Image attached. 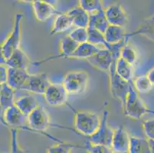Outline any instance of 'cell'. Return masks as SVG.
<instances>
[{
  "label": "cell",
  "instance_id": "31",
  "mask_svg": "<svg viewBox=\"0 0 154 153\" xmlns=\"http://www.w3.org/2000/svg\"><path fill=\"white\" fill-rule=\"evenodd\" d=\"M11 153H26L19 145L16 129H11Z\"/></svg>",
  "mask_w": 154,
  "mask_h": 153
},
{
  "label": "cell",
  "instance_id": "18",
  "mask_svg": "<svg viewBox=\"0 0 154 153\" xmlns=\"http://www.w3.org/2000/svg\"><path fill=\"white\" fill-rule=\"evenodd\" d=\"M15 105L26 116H29L36 108L38 107L36 98L31 94L21 96L15 101Z\"/></svg>",
  "mask_w": 154,
  "mask_h": 153
},
{
  "label": "cell",
  "instance_id": "32",
  "mask_svg": "<svg viewBox=\"0 0 154 153\" xmlns=\"http://www.w3.org/2000/svg\"><path fill=\"white\" fill-rule=\"evenodd\" d=\"M85 144L86 145H85V148L88 153H113L111 148L110 147L100 145H94L88 141L86 142Z\"/></svg>",
  "mask_w": 154,
  "mask_h": 153
},
{
  "label": "cell",
  "instance_id": "12",
  "mask_svg": "<svg viewBox=\"0 0 154 153\" xmlns=\"http://www.w3.org/2000/svg\"><path fill=\"white\" fill-rule=\"evenodd\" d=\"M130 136L123 126L113 130L111 149L113 153H128Z\"/></svg>",
  "mask_w": 154,
  "mask_h": 153
},
{
  "label": "cell",
  "instance_id": "13",
  "mask_svg": "<svg viewBox=\"0 0 154 153\" xmlns=\"http://www.w3.org/2000/svg\"><path fill=\"white\" fill-rule=\"evenodd\" d=\"M35 16L39 22H45L53 15H59L55 7L51 3L42 0H35L32 2Z\"/></svg>",
  "mask_w": 154,
  "mask_h": 153
},
{
  "label": "cell",
  "instance_id": "10",
  "mask_svg": "<svg viewBox=\"0 0 154 153\" xmlns=\"http://www.w3.org/2000/svg\"><path fill=\"white\" fill-rule=\"evenodd\" d=\"M68 96V92L62 84H51L45 93L44 98L46 103L50 106H60L67 103Z\"/></svg>",
  "mask_w": 154,
  "mask_h": 153
},
{
  "label": "cell",
  "instance_id": "3",
  "mask_svg": "<svg viewBox=\"0 0 154 153\" xmlns=\"http://www.w3.org/2000/svg\"><path fill=\"white\" fill-rule=\"evenodd\" d=\"M51 123L50 122V118L45 109L42 106H38L36 108L34 111L32 112L28 116V126L32 130V132H37L38 133H42L44 136L49 137L54 141L61 142V140L54 138L50 134L46 133V130L49 127H51Z\"/></svg>",
  "mask_w": 154,
  "mask_h": 153
},
{
  "label": "cell",
  "instance_id": "29",
  "mask_svg": "<svg viewBox=\"0 0 154 153\" xmlns=\"http://www.w3.org/2000/svg\"><path fill=\"white\" fill-rule=\"evenodd\" d=\"M134 87L136 91L139 92L140 93H146L150 91L153 86L149 82L146 75H143L136 78L134 83Z\"/></svg>",
  "mask_w": 154,
  "mask_h": 153
},
{
  "label": "cell",
  "instance_id": "36",
  "mask_svg": "<svg viewBox=\"0 0 154 153\" xmlns=\"http://www.w3.org/2000/svg\"><path fill=\"white\" fill-rule=\"evenodd\" d=\"M0 65H6V58L2 52V44H0Z\"/></svg>",
  "mask_w": 154,
  "mask_h": 153
},
{
  "label": "cell",
  "instance_id": "17",
  "mask_svg": "<svg viewBox=\"0 0 154 153\" xmlns=\"http://www.w3.org/2000/svg\"><path fill=\"white\" fill-rule=\"evenodd\" d=\"M103 35L106 41L110 44H118L126 39H130L127 37V33H126L124 28L114 25H109Z\"/></svg>",
  "mask_w": 154,
  "mask_h": 153
},
{
  "label": "cell",
  "instance_id": "33",
  "mask_svg": "<svg viewBox=\"0 0 154 153\" xmlns=\"http://www.w3.org/2000/svg\"><path fill=\"white\" fill-rule=\"evenodd\" d=\"M143 129L147 139L154 141V119L144 121L143 123Z\"/></svg>",
  "mask_w": 154,
  "mask_h": 153
},
{
  "label": "cell",
  "instance_id": "11",
  "mask_svg": "<svg viewBox=\"0 0 154 153\" xmlns=\"http://www.w3.org/2000/svg\"><path fill=\"white\" fill-rule=\"evenodd\" d=\"M104 14L109 25L124 28L128 22L127 12L120 4H113L105 8Z\"/></svg>",
  "mask_w": 154,
  "mask_h": 153
},
{
  "label": "cell",
  "instance_id": "19",
  "mask_svg": "<svg viewBox=\"0 0 154 153\" xmlns=\"http://www.w3.org/2000/svg\"><path fill=\"white\" fill-rule=\"evenodd\" d=\"M143 35L149 40L154 41V15L149 17L142 22L134 32L127 33V37L131 38L134 35Z\"/></svg>",
  "mask_w": 154,
  "mask_h": 153
},
{
  "label": "cell",
  "instance_id": "26",
  "mask_svg": "<svg viewBox=\"0 0 154 153\" xmlns=\"http://www.w3.org/2000/svg\"><path fill=\"white\" fill-rule=\"evenodd\" d=\"M120 57L122 58L124 61H126L127 64L133 66L137 62V58H138V54L134 46L131 44H126L120 50Z\"/></svg>",
  "mask_w": 154,
  "mask_h": 153
},
{
  "label": "cell",
  "instance_id": "21",
  "mask_svg": "<svg viewBox=\"0 0 154 153\" xmlns=\"http://www.w3.org/2000/svg\"><path fill=\"white\" fill-rule=\"evenodd\" d=\"M108 26L109 24L105 17L104 8L90 15L88 28L97 30L103 34Z\"/></svg>",
  "mask_w": 154,
  "mask_h": 153
},
{
  "label": "cell",
  "instance_id": "15",
  "mask_svg": "<svg viewBox=\"0 0 154 153\" xmlns=\"http://www.w3.org/2000/svg\"><path fill=\"white\" fill-rule=\"evenodd\" d=\"M31 61L27 54L22 49L15 50L9 58L6 59V66L9 68L28 71L31 65Z\"/></svg>",
  "mask_w": 154,
  "mask_h": 153
},
{
  "label": "cell",
  "instance_id": "7",
  "mask_svg": "<svg viewBox=\"0 0 154 153\" xmlns=\"http://www.w3.org/2000/svg\"><path fill=\"white\" fill-rule=\"evenodd\" d=\"M107 119H108V111L104 110L100 119V124L98 130L91 136L88 137V142L94 145H104L110 148L111 147L113 130L109 127Z\"/></svg>",
  "mask_w": 154,
  "mask_h": 153
},
{
  "label": "cell",
  "instance_id": "6",
  "mask_svg": "<svg viewBox=\"0 0 154 153\" xmlns=\"http://www.w3.org/2000/svg\"><path fill=\"white\" fill-rule=\"evenodd\" d=\"M117 61L112 64L109 71V78H110V90L112 96L116 99L119 100L123 105L125 102L126 97L129 92L130 85L133 82H127L122 78H120L115 72V67Z\"/></svg>",
  "mask_w": 154,
  "mask_h": 153
},
{
  "label": "cell",
  "instance_id": "27",
  "mask_svg": "<svg viewBox=\"0 0 154 153\" xmlns=\"http://www.w3.org/2000/svg\"><path fill=\"white\" fill-rule=\"evenodd\" d=\"M75 148H85V146L78 145V144L64 142L62 141L61 142H58L56 145L48 148L47 153H71V149Z\"/></svg>",
  "mask_w": 154,
  "mask_h": 153
},
{
  "label": "cell",
  "instance_id": "8",
  "mask_svg": "<svg viewBox=\"0 0 154 153\" xmlns=\"http://www.w3.org/2000/svg\"><path fill=\"white\" fill-rule=\"evenodd\" d=\"M51 84L45 73L30 74L22 90H26L35 94L44 95Z\"/></svg>",
  "mask_w": 154,
  "mask_h": 153
},
{
  "label": "cell",
  "instance_id": "5",
  "mask_svg": "<svg viewBox=\"0 0 154 153\" xmlns=\"http://www.w3.org/2000/svg\"><path fill=\"white\" fill-rule=\"evenodd\" d=\"M23 19L22 13H16L14 20L13 28L9 35L2 44V49L5 58H9L11 54L20 48L21 38H22V22Z\"/></svg>",
  "mask_w": 154,
  "mask_h": 153
},
{
  "label": "cell",
  "instance_id": "35",
  "mask_svg": "<svg viewBox=\"0 0 154 153\" xmlns=\"http://www.w3.org/2000/svg\"><path fill=\"white\" fill-rule=\"evenodd\" d=\"M5 109L2 107V105L0 104V123L2 124L3 126H6V124H5V119H4V116H5Z\"/></svg>",
  "mask_w": 154,
  "mask_h": 153
},
{
  "label": "cell",
  "instance_id": "38",
  "mask_svg": "<svg viewBox=\"0 0 154 153\" xmlns=\"http://www.w3.org/2000/svg\"><path fill=\"white\" fill-rule=\"evenodd\" d=\"M149 145H150L151 151H152V153H154V141L153 140H149Z\"/></svg>",
  "mask_w": 154,
  "mask_h": 153
},
{
  "label": "cell",
  "instance_id": "16",
  "mask_svg": "<svg viewBox=\"0 0 154 153\" xmlns=\"http://www.w3.org/2000/svg\"><path fill=\"white\" fill-rule=\"evenodd\" d=\"M68 15L71 19L73 25L75 28H85L88 29L89 25L90 15L85 12L79 5L71 8L68 12Z\"/></svg>",
  "mask_w": 154,
  "mask_h": 153
},
{
  "label": "cell",
  "instance_id": "9",
  "mask_svg": "<svg viewBox=\"0 0 154 153\" xmlns=\"http://www.w3.org/2000/svg\"><path fill=\"white\" fill-rule=\"evenodd\" d=\"M4 119L6 127H11L12 129L16 130L19 128L32 132L28 126V116L24 115L15 105H13L5 110Z\"/></svg>",
  "mask_w": 154,
  "mask_h": 153
},
{
  "label": "cell",
  "instance_id": "20",
  "mask_svg": "<svg viewBox=\"0 0 154 153\" xmlns=\"http://www.w3.org/2000/svg\"><path fill=\"white\" fill-rule=\"evenodd\" d=\"M128 153H152L149 140L143 137L131 136Z\"/></svg>",
  "mask_w": 154,
  "mask_h": 153
},
{
  "label": "cell",
  "instance_id": "24",
  "mask_svg": "<svg viewBox=\"0 0 154 153\" xmlns=\"http://www.w3.org/2000/svg\"><path fill=\"white\" fill-rule=\"evenodd\" d=\"M88 41L91 44H94L95 46L102 45L103 46V48H106L107 50H110L112 47V44H108L104 38V35L102 32H99L95 29L88 28Z\"/></svg>",
  "mask_w": 154,
  "mask_h": 153
},
{
  "label": "cell",
  "instance_id": "2",
  "mask_svg": "<svg viewBox=\"0 0 154 153\" xmlns=\"http://www.w3.org/2000/svg\"><path fill=\"white\" fill-rule=\"evenodd\" d=\"M75 111V128L87 137L91 136L98 130L100 119L98 115L89 111Z\"/></svg>",
  "mask_w": 154,
  "mask_h": 153
},
{
  "label": "cell",
  "instance_id": "25",
  "mask_svg": "<svg viewBox=\"0 0 154 153\" xmlns=\"http://www.w3.org/2000/svg\"><path fill=\"white\" fill-rule=\"evenodd\" d=\"M15 90L7 84H3L0 96V104L6 110L8 108L15 105Z\"/></svg>",
  "mask_w": 154,
  "mask_h": 153
},
{
  "label": "cell",
  "instance_id": "1",
  "mask_svg": "<svg viewBox=\"0 0 154 153\" xmlns=\"http://www.w3.org/2000/svg\"><path fill=\"white\" fill-rule=\"evenodd\" d=\"M122 107L124 114L134 120H140L146 113H154V111L149 110L140 98L133 83L130 85L129 92Z\"/></svg>",
  "mask_w": 154,
  "mask_h": 153
},
{
  "label": "cell",
  "instance_id": "14",
  "mask_svg": "<svg viewBox=\"0 0 154 153\" xmlns=\"http://www.w3.org/2000/svg\"><path fill=\"white\" fill-rule=\"evenodd\" d=\"M29 74L26 70H18L8 67L6 84L14 90H22L29 78Z\"/></svg>",
  "mask_w": 154,
  "mask_h": 153
},
{
  "label": "cell",
  "instance_id": "37",
  "mask_svg": "<svg viewBox=\"0 0 154 153\" xmlns=\"http://www.w3.org/2000/svg\"><path fill=\"white\" fill-rule=\"evenodd\" d=\"M146 77H147V78L149 79L151 84H152V86H154V68L153 69H151L150 71L148 72Z\"/></svg>",
  "mask_w": 154,
  "mask_h": 153
},
{
  "label": "cell",
  "instance_id": "30",
  "mask_svg": "<svg viewBox=\"0 0 154 153\" xmlns=\"http://www.w3.org/2000/svg\"><path fill=\"white\" fill-rule=\"evenodd\" d=\"M68 36L72 40L77 42L78 44H82L88 41V29L85 28H75L73 29Z\"/></svg>",
  "mask_w": 154,
  "mask_h": 153
},
{
  "label": "cell",
  "instance_id": "23",
  "mask_svg": "<svg viewBox=\"0 0 154 153\" xmlns=\"http://www.w3.org/2000/svg\"><path fill=\"white\" fill-rule=\"evenodd\" d=\"M115 72L120 78L127 82H133V66L127 64L122 58L119 57L116 63Z\"/></svg>",
  "mask_w": 154,
  "mask_h": 153
},
{
  "label": "cell",
  "instance_id": "4",
  "mask_svg": "<svg viewBox=\"0 0 154 153\" xmlns=\"http://www.w3.org/2000/svg\"><path fill=\"white\" fill-rule=\"evenodd\" d=\"M89 84V75L85 71H72L65 75L62 85L68 94H80L85 92Z\"/></svg>",
  "mask_w": 154,
  "mask_h": 153
},
{
  "label": "cell",
  "instance_id": "34",
  "mask_svg": "<svg viewBox=\"0 0 154 153\" xmlns=\"http://www.w3.org/2000/svg\"><path fill=\"white\" fill-rule=\"evenodd\" d=\"M8 76V67L6 65H0V85L6 84Z\"/></svg>",
  "mask_w": 154,
  "mask_h": 153
},
{
  "label": "cell",
  "instance_id": "28",
  "mask_svg": "<svg viewBox=\"0 0 154 153\" xmlns=\"http://www.w3.org/2000/svg\"><path fill=\"white\" fill-rule=\"evenodd\" d=\"M79 6L89 15L103 9L102 2L100 0H81L79 1Z\"/></svg>",
  "mask_w": 154,
  "mask_h": 153
},
{
  "label": "cell",
  "instance_id": "39",
  "mask_svg": "<svg viewBox=\"0 0 154 153\" xmlns=\"http://www.w3.org/2000/svg\"><path fill=\"white\" fill-rule=\"evenodd\" d=\"M2 85H0V96H1V93H2Z\"/></svg>",
  "mask_w": 154,
  "mask_h": 153
},
{
  "label": "cell",
  "instance_id": "22",
  "mask_svg": "<svg viewBox=\"0 0 154 153\" xmlns=\"http://www.w3.org/2000/svg\"><path fill=\"white\" fill-rule=\"evenodd\" d=\"M71 26H73L72 21L68 14L60 13L56 16L54 19L51 31V35L65 32L69 29Z\"/></svg>",
  "mask_w": 154,
  "mask_h": 153
}]
</instances>
